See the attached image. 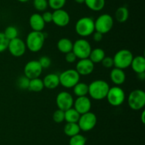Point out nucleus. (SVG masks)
<instances>
[{"label": "nucleus", "mask_w": 145, "mask_h": 145, "mask_svg": "<svg viewBox=\"0 0 145 145\" xmlns=\"http://www.w3.org/2000/svg\"><path fill=\"white\" fill-rule=\"evenodd\" d=\"M101 63L102 65L106 68H111L112 67L114 66L113 59L111 57L105 56Z\"/></svg>", "instance_id": "37"}, {"label": "nucleus", "mask_w": 145, "mask_h": 145, "mask_svg": "<svg viewBox=\"0 0 145 145\" xmlns=\"http://www.w3.org/2000/svg\"><path fill=\"white\" fill-rule=\"evenodd\" d=\"M74 98L72 95L67 91L59 92L56 98V105L58 109L65 111L73 107Z\"/></svg>", "instance_id": "13"}, {"label": "nucleus", "mask_w": 145, "mask_h": 145, "mask_svg": "<svg viewBox=\"0 0 145 145\" xmlns=\"http://www.w3.org/2000/svg\"><path fill=\"white\" fill-rule=\"evenodd\" d=\"M110 88L108 83L103 80H96L89 85V94L92 99L101 100L107 96Z\"/></svg>", "instance_id": "1"}, {"label": "nucleus", "mask_w": 145, "mask_h": 145, "mask_svg": "<svg viewBox=\"0 0 145 145\" xmlns=\"http://www.w3.org/2000/svg\"><path fill=\"white\" fill-rule=\"evenodd\" d=\"M42 68L40 65L38 61L33 60L30 61L25 65L24 68V73L28 79L39 78L42 72Z\"/></svg>", "instance_id": "11"}, {"label": "nucleus", "mask_w": 145, "mask_h": 145, "mask_svg": "<svg viewBox=\"0 0 145 145\" xmlns=\"http://www.w3.org/2000/svg\"><path fill=\"white\" fill-rule=\"evenodd\" d=\"M33 7L37 11H45L48 7V0H33Z\"/></svg>", "instance_id": "32"}, {"label": "nucleus", "mask_w": 145, "mask_h": 145, "mask_svg": "<svg viewBox=\"0 0 145 145\" xmlns=\"http://www.w3.org/2000/svg\"><path fill=\"white\" fill-rule=\"evenodd\" d=\"M52 119L56 123H61L65 121V111L57 109L52 115Z\"/></svg>", "instance_id": "34"}, {"label": "nucleus", "mask_w": 145, "mask_h": 145, "mask_svg": "<svg viewBox=\"0 0 145 145\" xmlns=\"http://www.w3.org/2000/svg\"><path fill=\"white\" fill-rule=\"evenodd\" d=\"M43 81L40 78H33V79L30 80L29 85H28V89L30 91L35 92H41L44 89Z\"/></svg>", "instance_id": "27"}, {"label": "nucleus", "mask_w": 145, "mask_h": 145, "mask_svg": "<svg viewBox=\"0 0 145 145\" xmlns=\"http://www.w3.org/2000/svg\"><path fill=\"white\" fill-rule=\"evenodd\" d=\"M86 138L80 134L71 136L69 141V145H86Z\"/></svg>", "instance_id": "30"}, {"label": "nucleus", "mask_w": 145, "mask_h": 145, "mask_svg": "<svg viewBox=\"0 0 145 145\" xmlns=\"http://www.w3.org/2000/svg\"><path fill=\"white\" fill-rule=\"evenodd\" d=\"M42 18L43 19L44 22L45 24H48V23L52 22V12L48 11H43L42 14H41Z\"/></svg>", "instance_id": "38"}, {"label": "nucleus", "mask_w": 145, "mask_h": 145, "mask_svg": "<svg viewBox=\"0 0 145 145\" xmlns=\"http://www.w3.org/2000/svg\"><path fill=\"white\" fill-rule=\"evenodd\" d=\"M137 78L141 80H144L145 78V73L144 72H140V73H137Z\"/></svg>", "instance_id": "41"}, {"label": "nucleus", "mask_w": 145, "mask_h": 145, "mask_svg": "<svg viewBox=\"0 0 145 145\" xmlns=\"http://www.w3.org/2000/svg\"><path fill=\"white\" fill-rule=\"evenodd\" d=\"M144 115H145V111L143 110L142 112V115H141V120L143 124L145 123V118H144Z\"/></svg>", "instance_id": "42"}, {"label": "nucleus", "mask_w": 145, "mask_h": 145, "mask_svg": "<svg viewBox=\"0 0 145 145\" xmlns=\"http://www.w3.org/2000/svg\"><path fill=\"white\" fill-rule=\"evenodd\" d=\"M105 56H106V53L103 48H96L91 49L89 58L93 63L96 64L101 62Z\"/></svg>", "instance_id": "22"}, {"label": "nucleus", "mask_w": 145, "mask_h": 145, "mask_svg": "<svg viewBox=\"0 0 145 145\" xmlns=\"http://www.w3.org/2000/svg\"><path fill=\"white\" fill-rule=\"evenodd\" d=\"M59 85L65 88H72L80 80V75L75 69L64 71L59 75Z\"/></svg>", "instance_id": "5"}, {"label": "nucleus", "mask_w": 145, "mask_h": 145, "mask_svg": "<svg viewBox=\"0 0 145 145\" xmlns=\"http://www.w3.org/2000/svg\"><path fill=\"white\" fill-rule=\"evenodd\" d=\"M93 36V41H96V42H100L102 41L103 37V34H101V33L98 32V31H94L92 34Z\"/></svg>", "instance_id": "40"}, {"label": "nucleus", "mask_w": 145, "mask_h": 145, "mask_svg": "<svg viewBox=\"0 0 145 145\" xmlns=\"http://www.w3.org/2000/svg\"><path fill=\"white\" fill-rule=\"evenodd\" d=\"M86 7L93 11H100L104 8L106 0H85Z\"/></svg>", "instance_id": "23"}, {"label": "nucleus", "mask_w": 145, "mask_h": 145, "mask_svg": "<svg viewBox=\"0 0 145 145\" xmlns=\"http://www.w3.org/2000/svg\"><path fill=\"white\" fill-rule=\"evenodd\" d=\"M44 87L49 90L55 89L59 85V75L57 73H49L44 77Z\"/></svg>", "instance_id": "19"}, {"label": "nucleus", "mask_w": 145, "mask_h": 145, "mask_svg": "<svg viewBox=\"0 0 145 145\" xmlns=\"http://www.w3.org/2000/svg\"><path fill=\"white\" fill-rule=\"evenodd\" d=\"M45 41V36L42 31H32L28 34L25 40V45L31 52L36 53L43 47Z\"/></svg>", "instance_id": "2"}, {"label": "nucleus", "mask_w": 145, "mask_h": 145, "mask_svg": "<svg viewBox=\"0 0 145 145\" xmlns=\"http://www.w3.org/2000/svg\"><path fill=\"white\" fill-rule=\"evenodd\" d=\"M75 31L82 37H87L92 35L95 31L94 20L91 17H82L75 24Z\"/></svg>", "instance_id": "3"}, {"label": "nucleus", "mask_w": 145, "mask_h": 145, "mask_svg": "<svg viewBox=\"0 0 145 145\" xmlns=\"http://www.w3.org/2000/svg\"><path fill=\"white\" fill-rule=\"evenodd\" d=\"M114 24L113 18L108 14H103L94 21L95 31L105 34L113 28Z\"/></svg>", "instance_id": "7"}, {"label": "nucleus", "mask_w": 145, "mask_h": 145, "mask_svg": "<svg viewBox=\"0 0 145 145\" xmlns=\"http://www.w3.org/2000/svg\"><path fill=\"white\" fill-rule=\"evenodd\" d=\"M133 55L128 49L119 50L114 55L113 59L115 68L126 69L131 65L133 59Z\"/></svg>", "instance_id": "4"}, {"label": "nucleus", "mask_w": 145, "mask_h": 145, "mask_svg": "<svg viewBox=\"0 0 145 145\" xmlns=\"http://www.w3.org/2000/svg\"><path fill=\"white\" fill-rule=\"evenodd\" d=\"M132 69L136 73L144 72L145 71V58L143 55H137L133 57V59L131 63Z\"/></svg>", "instance_id": "20"}, {"label": "nucleus", "mask_w": 145, "mask_h": 145, "mask_svg": "<svg viewBox=\"0 0 145 145\" xmlns=\"http://www.w3.org/2000/svg\"><path fill=\"white\" fill-rule=\"evenodd\" d=\"M97 123V117L94 113L88 112L80 115L77 124L79 128L83 132H89L96 127Z\"/></svg>", "instance_id": "10"}, {"label": "nucleus", "mask_w": 145, "mask_h": 145, "mask_svg": "<svg viewBox=\"0 0 145 145\" xmlns=\"http://www.w3.org/2000/svg\"><path fill=\"white\" fill-rule=\"evenodd\" d=\"M29 25L31 29L35 31H42L45 26L41 14L38 13L33 14L29 18Z\"/></svg>", "instance_id": "17"}, {"label": "nucleus", "mask_w": 145, "mask_h": 145, "mask_svg": "<svg viewBox=\"0 0 145 145\" xmlns=\"http://www.w3.org/2000/svg\"><path fill=\"white\" fill-rule=\"evenodd\" d=\"M40 65L42 68V69H46L49 68L51 65V59L48 56H42L39 60H38Z\"/></svg>", "instance_id": "36"}, {"label": "nucleus", "mask_w": 145, "mask_h": 145, "mask_svg": "<svg viewBox=\"0 0 145 145\" xmlns=\"http://www.w3.org/2000/svg\"><path fill=\"white\" fill-rule=\"evenodd\" d=\"M65 61L67 63H74L75 61H76V59H77V58H76V56L75 55V54L72 51H70V52L65 54Z\"/></svg>", "instance_id": "39"}, {"label": "nucleus", "mask_w": 145, "mask_h": 145, "mask_svg": "<svg viewBox=\"0 0 145 145\" xmlns=\"http://www.w3.org/2000/svg\"><path fill=\"white\" fill-rule=\"evenodd\" d=\"M9 40L5 36L3 32H0V53H2L8 49Z\"/></svg>", "instance_id": "35"}, {"label": "nucleus", "mask_w": 145, "mask_h": 145, "mask_svg": "<svg viewBox=\"0 0 145 145\" xmlns=\"http://www.w3.org/2000/svg\"><path fill=\"white\" fill-rule=\"evenodd\" d=\"M67 0H48V7L52 9L58 10L61 9L65 7Z\"/></svg>", "instance_id": "31"}, {"label": "nucleus", "mask_w": 145, "mask_h": 145, "mask_svg": "<svg viewBox=\"0 0 145 145\" xmlns=\"http://www.w3.org/2000/svg\"><path fill=\"white\" fill-rule=\"evenodd\" d=\"M128 105L133 110H140L145 105V92L140 89L132 91L128 96Z\"/></svg>", "instance_id": "9"}, {"label": "nucleus", "mask_w": 145, "mask_h": 145, "mask_svg": "<svg viewBox=\"0 0 145 145\" xmlns=\"http://www.w3.org/2000/svg\"><path fill=\"white\" fill-rule=\"evenodd\" d=\"M70 16L63 9L55 10L52 12V22L59 27H65L69 24Z\"/></svg>", "instance_id": "14"}, {"label": "nucleus", "mask_w": 145, "mask_h": 145, "mask_svg": "<svg viewBox=\"0 0 145 145\" xmlns=\"http://www.w3.org/2000/svg\"><path fill=\"white\" fill-rule=\"evenodd\" d=\"M8 50L13 56L16 57V58L23 56L26 51L25 43L22 39L17 37L14 39L9 41Z\"/></svg>", "instance_id": "12"}, {"label": "nucleus", "mask_w": 145, "mask_h": 145, "mask_svg": "<svg viewBox=\"0 0 145 145\" xmlns=\"http://www.w3.org/2000/svg\"><path fill=\"white\" fill-rule=\"evenodd\" d=\"M115 17L119 23H125L129 18V11L127 7H120L115 13Z\"/></svg>", "instance_id": "28"}, {"label": "nucleus", "mask_w": 145, "mask_h": 145, "mask_svg": "<svg viewBox=\"0 0 145 145\" xmlns=\"http://www.w3.org/2000/svg\"><path fill=\"white\" fill-rule=\"evenodd\" d=\"M91 49L92 48L90 43L84 38H80L73 43L72 52L79 59L89 58Z\"/></svg>", "instance_id": "6"}, {"label": "nucleus", "mask_w": 145, "mask_h": 145, "mask_svg": "<svg viewBox=\"0 0 145 145\" xmlns=\"http://www.w3.org/2000/svg\"><path fill=\"white\" fill-rule=\"evenodd\" d=\"M80 115V114L72 107L65 111V121H66L67 122L77 123Z\"/></svg>", "instance_id": "26"}, {"label": "nucleus", "mask_w": 145, "mask_h": 145, "mask_svg": "<svg viewBox=\"0 0 145 145\" xmlns=\"http://www.w3.org/2000/svg\"><path fill=\"white\" fill-rule=\"evenodd\" d=\"M106 98L110 105L113 107H118L125 102V93L123 88L120 86L115 85L111 88L110 87Z\"/></svg>", "instance_id": "8"}, {"label": "nucleus", "mask_w": 145, "mask_h": 145, "mask_svg": "<svg viewBox=\"0 0 145 145\" xmlns=\"http://www.w3.org/2000/svg\"><path fill=\"white\" fill-rule=\"evenodd\" d=\"M74 1L76 3H77V4H83V3H84L85 0H74Z\"/></svg>", "instance_id": "43"}, {"label": "nucleus", "mask_w": 145, "mask_h": 145, "mask_svg": "<svg viewBox=\"0 0 145 145\" xmlns=\"http://www.w3.org/2000/svg\"><path fill=\"white\" fill-rule=\"evenodd\" d=\"M29 82L30 79H28L27 77H25V75H23V76L19 77L18 78L16 81L17 86L18 87V88L21 90H28V85H29Z\"/></svg>", "instance_id": "33"}, {"label": "nucleus", "mask_w": 145, "mask_h": 145, "mask_svg": "<svg viewBox=\"0 0 145 145\" xmlns=\"http://www.w3.org/2000/svg\"><path fill=\"white\" fill-rule=\"evenodd\" d=\"M72 47H73V42L68 38H60L57 44V48L58 51L65 54L72 51Z\"/></svg>", "instance_id": "21"}, {"label": "nucleus", "mask_w": 145, "mask_h": 145, "mask_svg": "<svg viewBox=\"0 0 145 145\" xmlns=\"http://www.w3.org/2000/svg\"><path fill=\"white\" fill-rule=\"evenodd\" d=\"M74 94L76 97L87 96L89 92V85L85 82H79L73 87Z\"/></svg>", "instance_id": "25"}, {"label": "nucleus", "mask_w": 145, "mask_h": 145, "mask_svg": "<svg viewBox=\"0 0 145 145\" xmlns=\"http://www.w3.org/2000/svg\"><path fill=\"white\" fill-rule=\"evenodd\" d=\"M91 105V101L87 96L78 97L75 100H74V108L80 115L90 112Z\"/></svg>", "instance_id": "15"}, {"label": "nucleus", "mask_w": 145, "mask_h": 145, "mask_svg": "<svg viewBox=\"0 0 145 145\" xmlns=\"http://www.w3.org/2000/svg\"><path fill=\"white\" fill-rule=\"evenodd\" d=\"M3 33H4L5 36L9 41L17 38L18 35V29L16 28V27L14 26H7Z\"/></svg>", "instance_id": "29"}, {"label": "nucleus", "mask_w": 145, "mask_h": 145, "mask_svg": "<svg viewBox=\"0 0 145 145\" xmlns=\"http://www.w3.org/2000/svg\"><path fill=\"white\" fill-rule=\"evenodd\" d=\"M80 131L81 129L77 123L67 122V124L64 127V132L67 136H69V137L79 134Z\"/></svg>", "instance_id": "24"}, {"label": "nucleus", "mask_w": 145, "mask_h": 145, "mask_svg": "<svg viewBox=\"0 0 145 145\" xmlns=\"http://www.w3.org/2000/svg\"><path fill=\"white\" fill-rule=\"evenodd\" d=\"M110 78L113 84L117 86H120V85H123L125 81V72H124V70L114 68L111 70V72L110 73Z\"/></svg>", "instance_id": "18"}, {"label": "nucleus", "mask_w": 145, "mask_h": 145, "mask_svg": "<svg viewBox=\"0 0 145 145\" xmlns=\"http://www.w3.org/2000/svg\"><path fill=\"white\" fill-rule=\"evenodd\" d=\"M18 1H19V2H21V3H25V2H28L29 0H17Z\"/></svg>", "instance_id": "44"}, {"label": "nucleus", "mask_w": 145, "mask_h": 145, "mask_svg": "<svg viewBox=\"0 0 145 145\" xmlns=\"http://www.w3.org/2000/svg\"><path fill=\"white\" fill-rule=\"evenodd\" d=\"M75 70L80 75H89L94 71V63L89 58L79 59L76 63Z\"/></svg>", "instance_id": "16"}]
</instances>
